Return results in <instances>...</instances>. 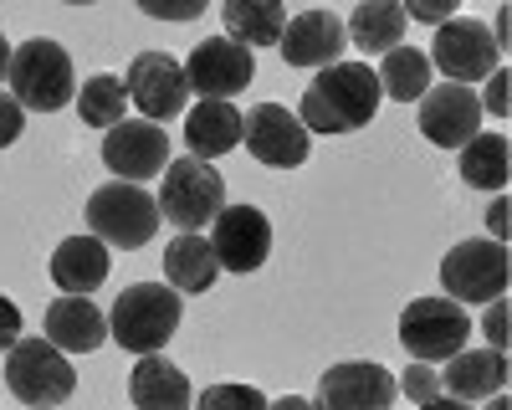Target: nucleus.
Masks as SVG:
<instances>
[{"label":"nucleus","mask_w":512,"mask_h":410,"mask_svg":"<svg viewBox=\"0 0 512 410\" xmlns=\"http://www.w3.org/2000/svg\"><path fill=\"white\" fill-rule=\"evenodd\" d=\"M277 47L287 57V67H328L344 57L349 47V26L338 21L333 11H303V16H292L277 36Z\"/></svg>","instance_id":"nucleus-17"},{"label":"nucleus","mask_w":512,"mask_h":410,"mask_svg":"<svg viewBox=\"0 0 512 410\" xmlns=\"http://www.w3.org/2000/svg\"><path fill=\"white\" fill-rule=\"evenodd\" d=\"M200 405H267V395L262 390H251V385H216V390H205L200 395Z\"/></svg>","instance_id":"nucleus-33"},{"label":"nucleus","mask_w":512,"mask_h":410,"mask_svg":"<svg viewBox=\"0 0 512 410\" xmlns=\"http://www.w3.org/2000/svg\"><path fill=\"white\" fill-rule=\"evenodd\" d=\"M379 72L369 62H328L318 67V77L308 82L303 103H297V118L308 123V134H354L364 123H374L379 113Z\"/></svg>","instance_id":"nucleus-1"},{"label":"nucleus","mask_w":512,"mask_h":410,"mask_svg":"<svg viewBox=\"0 0 512 410\" xmlns=\"http://www.w3.org/2000/svg\"><path fill=\"white\" fill-rule=\"evenodd\" d=\"M482 82H487V93H482V113H492V118H507V108H512V98H507V82H512V72L497 62V67H492Z\"/></svg>","instance_id":"nucleus-31"},{"label":"nucleus","mask_w":512,"mask_h":410,"mask_svg":"<svg viewBox=\"0 0 512 410\" xmlns=\"http://www.w3.org/2000/svg\"><path fill=\"white\" fill-rule=\"evenodd\" d=\"M180 328V287L164 282H134L123 287L108 313V339L128 354H154L175 339Z\"/></svg>","instance_id":"nucleus-2"},{"label":"nucleus","mask_w":512,"mask_h":410,"mask_svg":"<svg viewBox=\"0 0 512 410\" xmlns=\"http://www.w3.org/2000/svg\"><path fill=\"white\" fill-rule=\"evenodd\" d=\"M405 21L410 16L400 0H359L349 16V47H359L364 57H384L405 41Z\"/></svg>","instance_id":"nucleus-24"},{"label":"nucleus","mask_w":512,"mask_h":410,"mask_svg":"<svg viewBox=\"0 0 512 410\" xmlns=\"http://www.w3.org/2000/svg\"><path fill=\"white\" fill-rule=\"evenodd\" d=\"M374 72H379L384 98H395V103H415L425 88H431V72H436V67H431V57H425L420 47H390Z\"/></svg>","instance_id":"nucleus-27"},{"label":"nucleus","mask_w":512,"mask_h":410,"mask_svg":"<svg viewBox=\"0 0 512 410\" xmlns=\"http://www.w3.org/2000/svg\"><path fill=\"white\" fill-rule=\"evenodd\" d=\"M400 6H405V16H410V21L441 26V21H451V16H456L461 0H400Z\"/></svg>","instance_id":"nucleus-32"},{"label":"nucleus","mask_w":512,"mask_h":410,"mask_svg":"<svg viewBox=\"0 0 512 410\" xmlns=\"http://www.w3.org/2000/svg\"><path fill=\"white\" fill-rule=\"evenodd\" d=\"M108 241L103 236H67L52 252V282L62 293H93V287L108 282Z\"/></svg>","instance_id":"nucleus-23"},{"label":"nucleus","mask_w":512,"mask_h":410,"mask_svg":"<svg viewBox=\"0 0 512 410\" xmlns=\"http://www.w3.org/2000/svg\"><path fill=\"white\" fill-rule=\"evenodd\" d=\"M241 139L256 154V164H267V170H297L313 149L308 123L287 113L282 103H256L251 113H241Z\"/></svg>","instance_id":"nucleus-9"},{"label":"nucleus","mask_w":512,"mask_h":410,"mask_svg":"<svg viewBox=\"0 0 512 410\" xmlns=\"http://www.w3.org/2000/svg\"><path fill=\"white\" fill-rule=\"evenodd\" d=\"M123 108H128V88H123V77L113 72H98L82 82V93H77V113L88 129H113V123H123Z\"/></svg>","instance_id":"nucleus-28"},{"label":"nucleus","mask_w":512,"mask_h":410,"mask_svg":"<svg viewBox=\"0 0 512 410\" xmlns=\"http://www.w3.org/2000/svg\"><path fill=\"white\" fill-rule=\"evenodd\" d=\"M400 385L395 375L384 364L374 359H344V364H333L328 375L318 380V405L328 410H384V405H395Z\"/></svg>","instance_id":"nucleus-15"},{"label":"nucleus","mask_w":512,"mask_h":410,"mask_svg":"<svg viewBox=\"0 0 512 410\" xmlns=\"http://www.w3.org/2000/svg\"><path fill=\"white\" fill-rule=\"evenodd\" d=\"M431 57V67L446 72V82H482L502 52H497V41H492V26L487 21H472V16H451L436 26V47L425 52Z\"/></svg>","instance_id":"nucleus-10"},{"label":"nucleus","mask_w":512,"mask_h":410,"mask_svg":"<svg viewBox=\"0 0 512 410\" xmlns=\"http://www.w3.org/2000/svg\"><path fill=\"white\" fill-rule=\"evenodd\" d=\"M21 339V308L11 298H0V349H11Z\"/></svg>","instance_id":"nucleus-36"},{"label":"nucleus","mask_w":512,"mask_h":410,"mask_svg":"<svg viewBox=\"0 0 512 410\" xmlns=\"http://www.w3.org/2000/svg\"><path fill=\"white\" fill-rule=\"evenodd\" d=\"M221 26L241 47H277V36L287 26V6L282 0H221Z\"/></svg>","instance_id":"nucleus-25"},{"label":"nucleus","mask_w":512,"mask_h":410,"mask_svg":"<svg viewBox=\"0 0 512 410\" xmlns=\"http://www.w3.org/2000/svg\"><path fill=\"white\" fill-rule=\"evenodd\" d=\"M210 0H139V11L154 16V21H195L205 16Z\"/></svg>","instance_id":"nucleus-30"},{"label":"nucleus","mask_w":512,"mask_h":410,"mask_svg":"<svg viewBox=\"0 0 512 410\" xmlns=\"http://www.w3.org/2000/svg\"><path fill=\"white\" fill-rule=\"evenodd\" d=\"M226 205V180L210 170V159H169L159 185V216H169L180 231H205Z\"/></svg>","instance_id":"nucleus-6"},{"label":"nucleus","mask_w":512,"mask_h":410,"mask_svg":"<svg viewBox=\"0 0 512 410\" xmlns=\"http://www.w3.org/2000/svg\"><path fill=\"white\" fill-rule=\"evenodd\" d=\"M47 339L67 354H93L108 339V313L88 293H62L47 308Z\"/></svg>","instance_id":"nucleus-19"},{"label":"nucleus","mask_w":512,"mask_h":410,"mask_svg":"<svg viewBox=\"0 0 512 410\" xmlns=\"http://www.w3.org/2000/svg\"><path fill=\"white\" fill-rule=\"evenodd\" d=\"M6 82L26 113H57L77 98V72H72V57L57 47L52 36H31L21 47H11V67H6Z\"/></svg>","instance_id":"nucleus-3"},{"label":"nucleus","mask_w":512,"mask_h":410,"mask_svg":"<svg viewBox=\"0 0 512 410\" xmlns=\"http://www.w3.org/2000/svg\"><path fill=\"white\" fill-rule=\"evenodd\" d=\"M507 31H512V16H507V6L497 11V26H492V41H497V52H507L512 41H507Z\"/></svg>","instance_id":"nucleus-38"},{"label":"nucleus","mask_w":512,"mask_h":410,"mask_svg":"<svg viewBox=\"0 0 512 410\" xmlns=\"http://www.w3.org/2000/svg\"><path fill=\"white\" fill-rule=\"evenodd\" d=\"M88 231L108 246H123V252L149 246L159 231V200L144 195V185L134 180H108L88 195Z\"/></svg>","instance_id":"nucleus-4"},{"label":"nucleus","mask_w":512,"mask_h":410,"mask_svg":"<svg viewBox=\"0 0 512 410\" xmlns=\"http://www.w3.org/2000/svg\"><path fill=\"white\" fill-rule=\"evenodd\" d=\"M185 77H190V93H200V98H236L256 77V52L231 36L195 41V52L185 57Z\"/></svg>","instance_id":"nucleus-11"},{"label":"nucleus","mask_w":512,"mask_h":410,"mask_svg":"<svg viewBox=\"0 0 512 410\" xmlns=\"http://www.w3.org/2000/svg\"><path fill=\"white\" fill-rule=\"evenodd\" d=\"M185 144L195 159H221L241 144V113L231 108V98H200L185 113Z\"/></svg>","instance_id":"nucleus-22"},{"label":"nucleus","mask_w":512,"mask_h":410,"mask_svg":"<svg viewBox=\"0 0 512 410\" xmlns=\"http://www.w3.org/2000/svg\"><path fill=\"white\" fill-rule=\"evenodd\" d=\"M103 164L113 170V180H154L169 164V139L154 118H123L113 129H103Z\"/></svg>","instance_id":"nucleus-12"},{"label":"nucleus","mask_w":512,"mask_h":410,"mask_svg":"<svg viewBox=\"0 0 512 410\" xmlns=\"http://www.w3.org/2000/svg\"><path fill=\"white\" fill-rule=\"evenodd\" d=\"M507 318H512V308H507V293H502V298H492V303H487V318H482L487 344H492V349H502V354H507Z\"/></svg>","instance_id":"nucleus-34"},{"label":"nucleus","mask_w":512,"mask_h":410,"mask_svg":"<svg viewBox=\"0 0 512 410\" xmlns=\"http://www.w3.org/2000/svg\"><path fill=\"white\" fill-rule=\"evenodd\" d=\"M6 385L21 405H67L77 390V369L52 339H16L6 349Z\"/></svg>","instance_id":"nucleus-5"},{"label":"nucleus","mask_w":512,"mask_h":410,"mask_svg":"<svg viewBox=\"0 0 512 410\" xmlns=\"http://www.w3.org/2000/svg\"><path fill=\"white\" fill-rule=\"evenodd\" d=\"M210 246H216L221 272H256L272 257V221L256 205H221L210 221Z\"/></svg>","instance_id":"nucleus-13"},{"label":"nucleus","mask_w":512,"mask_h":410,"mask_svg":"<svg viewBox=\"0 0 512 410\" xmlns=\"http://www.w3.org/2000/svg\"><path fill=\"white\" fill-rule=\"evenodd\" d=\"M128 103H134L144 118H175L185 113V98H190V77H185V62H175L169 52H139L128 62Z\"/></svg>","instance_id":"nucleus-14"},{"label":"nucleus","mask_w":512,"mask_h":410,"mask_svg":"<svg viewBox=\"0 0 512 410\" xmlns=\"http://www.w3.org/2000/svg\"><path fill=\"white\" fill-rule=\"evenodd\" d=\"M466 339H472V318L461 313L456 298H415V303L400 313V344H405L410 359L441 364V359H451Z\"/></svg>","instance_id":"nucleus-8"},{"label":"nucleus","mask_w":512,"mask_h":410,"mask_svg":"<svg viewBox=\"0 0 512 410\" xmlns=\"http://www.w3.org/2000/svg\"><path fill=\"white\" fill-rule=\"evenodd\" d=\"M507 277H512V252L507 241H456L446 262H441V287L446 298L456 303H492L507 293Z\"/></svg>","instance_id":"nucleus-7"},{"label":"nucleus","mask_w":512,"mask_h":410,"mask_svg":"<svg viewBox=\"0 0 512 410\" xmlns=\"http://www.w3.org/2000/svg\"><path fill=\"white\" fill-rule=\"evenodd\" d=\"M441 390L451 400H497L507 390V354L502 349H456L441 369Z\"/></svg>","instance_id":"nucleus-18"},{"label":"nucleus","mask_w":512,"mask_h":410,"mask_svg":"<svg viewBox=\"0 0 512 410\" xmlns=\"http://www.w3.org/2000/svg\"><path fill=\"white\" fill-rule=\"evenodd\" d=\"M6 67H11V41L0 36V77H6Z\"/></svg>","instance_id":"nucleus-39"},{"label":"nucleus","mask_w":512,"mask_h":410,"mask_svg":"<svg viewBox=\"0 0 512 410\" xmlns=\"http://www.w3.org/2000/svg\"><path fill=\"white\" fill-rule=\"evenodd\" d=\"M128 400L139 410H185L195 400L190 380L180 364H169L159 349L154 354H139V364L128 369Z\"/></svg>","instance_id":"nucleus-20"},{"label":"nucleus","mask_w":512,"mask_h":410,"mask_svg":"<svg viewBox=\"0 0 512 410\" xmlns=\"http://www.w3.org/2000/svg\"><path fill=\"white\" fill-rule=\"evenodd\" d=\"M400 395L415 400V405H441V400H446V390H441V369H431L425 359H415L405 375H400Z\"/></svg>","instance_id":"nucleus-29"},{"label":"nucleus","mask_w":512,"mask_h":410,"mask_svg":"<svg viewBox=\"0 0 512 410\" xmlns=\"http://www.w3.org/2000/svg\"><path fill=\"white\" fill-rule=\"evenodd\" d=\"M420 134L441 144V149H461L482 129V98L466 88V82H441V88H425L420 98Z\"/></svg>","instance_id":"nucleus-16"},{"label":"nucleus","mask_w":512,"mask_h":410,"mask_svg":"<svg viewBox=\"0 0 512 410\" xmlns=\"http://www.w3.org/2000/svg\"><path fill=\"white\" fill-rule=\"evenodd\" d=\"M62 6H93V0H62Z\"/></svg>","instance_id":"nucleus-40"},{"label":"nucleus","mask_w":512,"mask_h":410,"mask_svg":"<svg viewBox=\"0 0 512 410\" xmlns=\"http://www.w3.org/2000/svg\"><path fill=\"white\" fill-rule=\"evenodd\" d=\"M507 175H512V144L507 134H487L477 129L472 139L461 144V180L472 190H507Z\"/></svg>","instance_id":"nucleus-26"},{"label":"nucleus","mask_w":512,"mask_h":410,"mask_svg":"<svg viewBox=\"0 0 512 410\" xmlns=\"http://www.w3.org/2000/svg\"><path fill=\"white\" fill-rule=\"evenodd\" d=\"M221 277L216 246L200 231H180L175 241H164V282L180 287V293H210Z\"/></svg>","instance_id":"nucleus-21"},{"label":"nucleus","mask_w":512,"mask_h":410,"mask_svg":"<svg viewBox=\"0 0 512 410\" xmlns=\"http://www.w3.org/2000/svg\"><path fill=\"white\" fill-rule=\"evenodd\" d=\"M21 129H26V108L16 103V93H0V149L16 144Z\"/></svg>","instance_id":"nucleus-35"},{"label":"nucleus","mask_w":512,"mask_h":410,"mask_svg":"<svg viewBox=\"0 0 512 410\" xmlns=\"http://www.w3.org/2000/svg\"><path fill=\"white\" fill-rule=\"evenodd\" d=\"M507 205H512V200H507L502 190H497V200L487 205V226H492V236H497V241H507Z\"/></svg>","instance_id":"nucleus-37"}]
</instances>
